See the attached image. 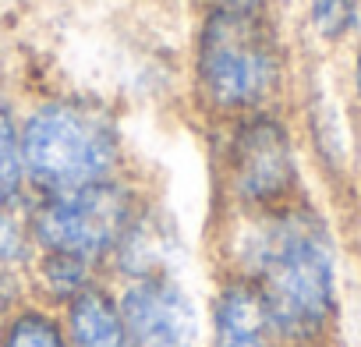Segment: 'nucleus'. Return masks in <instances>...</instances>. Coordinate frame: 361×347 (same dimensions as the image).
Segmentation results:
<instances>
[{"label":"nucleus","instance_id":"f257e3e1","mask_svg":"<svg viewBox=\"0 0 361 347\" xmlns=\"http://www.w3.org/2000/svg\"><path fill=\"white\" fill-rule=\"evenodd\" d=\"M220 255L262 294L283 347H329L340 322V248L308 195L252 217H227Z\"/></svg>","mask_w":361,"mask_h":347},{"label":"nucleus","instance_id":"f03ea898","mask_svg":"<svg viewBox=\"0 0 361 347\" xmlns=\"http://www.w3.org/2000/svg\"><path fill=\"white\" fill-rule=\"evenodd\" d=\"M294 68L273 8H206L192 39V99L213 121L280 110Z\"/></svg>","mask_w":361,"mask_h":347},{"label":"nucleus","instance_id":"7ed1b4c3","mask_svg":"<svg viewBox=\"0 0 361 347\" xmlns=\"http://www.w3.org/2000/svg\"><path fill=\"white\" fill-rule=\"evenodd\" d=\"M22 166L29 195H54L124 174L117 114L78 92L36 99L22 114Z\"/></svg>","mask_w":361,"mask_h":347},{"label":"nucleus","instance_id":"20e7f679","mask_svg":"<svg viewBox=\"0 0 361 347\" xmlns=\"http://www.w3.org/2000/svg\"><path fill=\"white\" fill-rule=\"evenodd\" d=\"M216 188L227 217L273 213L308 195L298 131L283 106L216 124Z\"/></svg>","mask_w":361,"mask_h":347},{"label":"nucleus","instance_id":"39448f33","mask_svg":"<svg viewBox=\"0 0 361 347\" xmlns=\"http://www.w3.org/2000/svg\"><path fill=\"white\" fill-rule=\"evenodd\" d=\"M142 206L145 195L135 181H128V174H121V178L71 192L29 195L25 220L36 252L71 255L106 273L121 238L128 234Z\"/></svg>","mask_w":361,"mask_h":347},{"label":"nucleus","instance_id":"423d86ee","mask_svg":"<svg viewBox=\"0 0 361 347\" xmlns=\"http://www.w3.org/2000/svg\"><path fill=\"white\" fill-rule=\"evenodd\" d=\"M114 287L128 347H199L202 312L180 273H145Z\"/></svg>","mask_w":361,"mask_h":347},{"label":"nucleus","instance_id":"0eeeda50","mask_svg":"<svg viewBox=\"0 0 361 347\" xmlns=\"http://www.w3.org/2000/svg\"><path fill=\"white\" fill-rule=\"evenodd\" d=\"M206 329L209 347H283L255 284L227 269H220V280L213 287Z\"/></svg>","mask_w":361,"mask_h":347},{"label":"nucleus","instance_id":"6e6552de","mask_svg":"<svg viewBox=\"0 0 361 347\" xmlns=\"http://www.w3.org/2000/svg\"><path fill=\"white\" fill-rule=\"evenodd\" d=\"M61 319L68 326L71 347H128L117 287L110 280H96L85 291H78L61 308Z\"/></svg>","mask_w":361,"mask_h":347},{"label":"nucleus","instance_id":"1a4fd4ad","mask_svg":"<svg viewBox=\"0 0 361 347\" xmlns=\"http://www.w3.org/2000/svg\"><path fill=\"white\" fill-rule=\"evenodd\" d=\"M0 347H71V336L57 308L25 294L0 315Z\"/></svg>","mask_w":361,"mask_h":347},{"label":"nucleus","instance_id":"9d476101","mask_svg":"<svg viewBox=\"0 0 361 347\" xmlns=\"http://www.w3.org/2000/svg\"><path fill=\"white\" fill-rule=\"evenodd\" d=\"M29 185L22 166V114L15 96L0 85V206H25Z\"/></svg>","mask_w":361,"mask_h":347},{"label":"nucleus","instance_id":"9b49d317","mask_svg":"<svg viewBox=\"0 0 361 347\" xmlns=\"http://www.w3.org/2000/svg\"><path fill=\"white\" fill-rule=\"evenodd\" d=\"M305 22L322 47L354 43L361 39V0H305Z\"/></svg>","mask_w":361,"mask_h":347},{"label":"nucleus","instance_id":"f8f14e48","mask_svg":"<svg viewBox=\"0 0 361 347\" xmlns=\"http://www.w3.org/2000/svg\"><path fill=\"white\" fill-rule=\"evenodd\" d=\"M36 259V245L29 234L25 206H0V276L25 280Z\"/></svg>","mask_w":361,"mask_h":347},{"label":"nucleus","instance_id":"ddd939ff","mask_svg":"<svg viewBox=\"0 0 361 347\" xmlns=\"http://www.w3.org/2000/svg\"><path fill=\"white\" fill-rule=\"evenodd\" d=\"M29 291H25V280H8V276H0V315H4L15 301H22Z\"/></svg>","mask_w":361,"mask_h":347},{"label":"nucleus","instance_id":"4468645a","mask_svg":"<svg viewBox=\"0 0 361 347\" xmlns=\"http://www.w3.org/2000/svg\"><path fill=\"white\" fill-rule=\"evenodd\" d=\"M350 99L361 117V39H354V54H350Z\"/></svg>","mask_w":361,"mask_h":347},{"label":"nucleus","instance_id":"2eb2a0df","mask_svg":"<svg viewBox=\"0 0 361 347\" xmlns=\"http://www.w3.org/2000/svg\"><path fill=\"white\" fill-rule=\"evenodd\" d=\"M206 8H273V0H206Z\"/></svg>","mask_w":361,"mask_h":347}]
</instances>
